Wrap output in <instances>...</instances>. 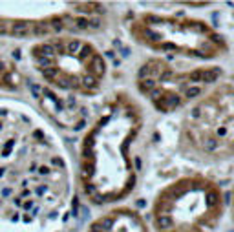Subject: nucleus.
<instances>
[{"label":"nucleus","mask_w":234,"mask_h":232,"mask_svg":"<svg viewBox=\"0 0 234 232\" xmlns=\"http://www.w3.org/2000/svg\"><path fill=\"white\" fill-rule=\"evenodd\" d=\"M90 232H145V225L134 212L115 210L97 219Z\"/></svg>","instance_id":"39448f33"},{"label":"nucleus","mask_w":234,"mask_h":232,"mask_svg":"<svg viewBox=\"0 0 234 232\" xmlns=\"http://www.w3.org/2000/svg\"><path fill=\"white\" fill-rule=\"evenodd\" d=\"M139 128L136 112L117 104L86 135L80 150V177L95 203L117 201L134 187L128 146Z\"/></svg>","instance_id":"f257e3e1"},{"label":"nucleus","mask_w":234,"mask_h":232,"mask_svg":"<svg viewBox=\"0 0 234 232\" xmlns=\"http://www.w3.org/2000/svg\"><path fill=\"white\" fill-rule=\"evenodd\" d=\"M137 42L177 55L210 58L221 55L225 40L201 20H176L157 15H145L132 28Z\"/></svg>","instance_id":"20e7f679"},{"label":"nucleus","mask_w":234,"mask_h":232,"mask_svg":"<svg viewBox=\"0 0 234 232\" xmlns=\"http://www.w3.org/2000/svg\"><path fill=\"white\" fill-rule=\"evenodd\" d=\"M35 66L50 84L92 95L101 88L106 64L97 49L75 37H57L31 49Z\"/></svg>","instance_id":"7ed1b4c3"},{"label":"nucleus","mask_w":234,"mask_h":232,"mask_svg":"<svg viewBox=\"0 0 234 232\" xmlns=\"http://www.w3.org/2000/svg\"><path fill=\"white\" fill-rule=\"evenodd\" d=\"M221 210V192L212 181L185 177L157 195L152 214L157 232H212Z\"/></svg>","instance_id":"f03ea898"}]
</instances>
